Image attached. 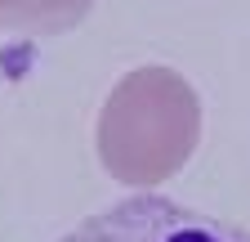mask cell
<instances>
[{
  "label": "cell",
  "mask_w": 250,
  "mask_h": 242,
  "mask_svg": "<svg viewBox=\"0 0 250 242\" xmlns=\"http://www.w3.org/2000/svg\"><path fill=\"white\" fill-rule=\"evenodd\" d=\"M58 242H250V229L188 211L156 193H139L81 220Z\"/></svg>",
  "instance_id": "obj_2"
},
{
  "label": "cell",
  "mask_w": 250,
  "mask_h": 242,
  "mask_svg": "<svg viewBox=\"0 0 250 242\" xmlns=\"http://www.w3.org/2000/svg\"><path fill=\"white\" fill-rule=\"evenodd\" d=\"M94 0H0V32L62 36L85 23Z\"/></svg>",
  "instance_id": "obj_3"
},
{
  "label": "cell",
  "mask_w": 250,
  "mask_h": 242,
  "mask_svg": "<svg viewBox=\"0 0 250 242\" xmlns=\"http://www.w3.org/2000/svg\"><path fill=\"white\" fill-rule=\"evenodd\" d=\"M201 139V99L174 68L125 72L99 112V162L125 189L174 179Z\"/></svg>",
  "instance_id": "obj_1"
}]
</instances>
